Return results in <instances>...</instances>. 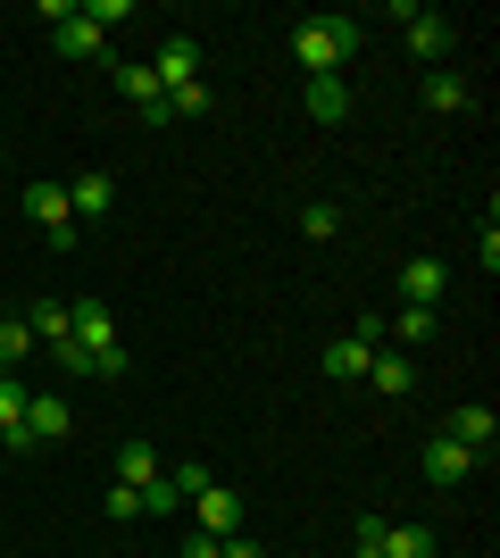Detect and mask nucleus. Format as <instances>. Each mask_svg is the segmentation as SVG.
<instances>
[{"label": "nucleus", "instance_id": "obj_1", "mask_svg": "<svg viewBox=\"0 0 500 558\" xmlns=\"http://www.w3.org/2000/svg\"><path fill=\"white\" fill-rule=\"evenodd\" d=\"M358 50V17H309V25H292V59L309 75H342V59Z\"/></svg>", "mask_w": 500, "mask_h": 558}, {"label": "nucleus", "instance_id": "obj_2", "mask_svg": "<svg viewBox=\"0 0 500 558\" xmlns=\"http://www.w3.org/2000/svg\"><path fill=\"white\" fill-rule=\"evenodd\" d=\"M401 25H408V59H417V68H451L459 25L442 17V9H401Z\"/></svg>", "mask_w": 500, "mask_h": 558}, {"label": "nucleus", "instance_id": "obj_3", "mask_svg": "<svg viewBox=\"0 0 500 558\" xmlns=\"http://www.w3.org/2000/svg\"><path fill=\"white\" fill-rule=\"evenodd\" d=\"M25 217L50 233V251H75V209H68V184H25Z\"/></svg>", "mask_w": 500, "mask_h": 558}, {"label": "nucleus", "instance_id": "obj_4", "mask_svg": "<svg viewBox=\"0 0 500 558\" xmlns=\"http://www.w3.org/2000/svg\"><path fill=\"white\" fill-rule=\"evenodd\" d=\"M68 342L84 350V359H100V350H125V342H118V317H109V301H68Z\"/></svg>", "mask_w": 500, "mask_h": 558}, {"label": "nucleus", "instance_id": "obj_5", "mask_svg": "<svg viewBox=\"0 0 500 558\" xmlns=\"http://www.w3.org/2000/svg\"><path fill=\"white\" fill-rule=\"evenodd\" d=\"M417 466H426V484H442V492H467V484H476V459H467V450H459L451 434H426Z\"/></svg>", "mask_w": 500, "mask_h": 558}, {"label": "nucleus", "instance_id": "obj_6", "mask_svg": "<svg viewBox=\"0 0 500 558\" xmlns=\"http://www.w3.org/2000/svg\"><path fill=\"white\" fill-rule=\"evenodd\" d=\"M118 93L134 100V109H143V125H150V134H159V125H175V117H167V84L150 75V59H125V68H118Z\"/></svg>", "mask_w": 500, "mask_h": 558}, {"label": "nucleus", "instance_id": "obj_7", "mask_svg": "<svg viewBox=\"0 0 500 558\" xmlns=\"http://www.w3.org/2000/svg\"><path fill=\"white\" fill-rule=\"evenodd\" d=\"M442 434H451V442L459 450H467V459H492V442H500V417H492V409H476V400H467V409H451V417H442Z\"/></svg>", "mask_w": 500, "mask_h": 558}, {"label": "nucleus", "instance_id": "obj_8", "mask_svg": "<svg viewBox=\"0 0 500 558\" xmlns=\"http://www.w3.org/2000/svg\"><path fill=\"white\" fill-rule=\"evenodd\" d=\"M192 534H242V492H225V484H209V492H192Z\"/></svg>", "mask_w": 500, "mask_h": 558}, {"label": "nucleus", "instance_id": "obj_9", "mask_svg": "<svg viewBox=\"0 0 500 558\" xmlns=\"http://www.w3.org/2000/svg\"><path fill=\"white\" fill-rule=\"evenodd\" d=\"M68 209H75V226H100V217L118 209V175H100V167H84L68 184Z\"/></svg>", "mask_w": 500, "mask_h": 558}, {"label": "nucleus", "instance_id": "obj_10", "mask_svg": "<svg viewBox=\"0 0 500 558\" xmlns=\"http://www.w3.org/2000/svg\"><path fill=\"white\" fill-rule=\"evenodd\" d=\"M50 50H59V59H109V34H100L84 9H68V17L50 25Z\"/></svg>", "mask_w": 500, "mask_h": 558}, {"label": "nucleus", "instance_id": "obj_11", "mask_svg": "<svg viewBox=\"0 0 500 558\" xmlns=\"http://www.w3.org/2000/svg\"><path fill=\"white\" fill-rule=\"evenodd\" d=\"M25 400H34V392H25L17 375H0V450H17V459H34L42 442L25 434Z\"/></svg>", "mask_w": 500, "mask_h": 558}, {"label": "nucleus", "instance_id": "obj_12", "mask_svg": "<svg viewBox=\"0 0 500 558\" xmlns=\"http://www.w3.org/2000/svg\"><path fill=\"white\" fill-rule=\"evenodd\" d=\"M150 75H159L167 93H175V84H200V43H192V34H167V43L150 50Z\"/></svg>", "mask_w": 500, "mask_h": 558}, {"label": "nucleus", "instance_id": "obj_13", "mask_svg": "<svg viewBox=\"0 0 500 558\" xmlns=\"http://www.w3.org/2000/svg\"><path fill=\"white\" fill-rule=\"evenodd\" d=\"M25 434H34V442H68V434H75L68 392H34V400H25Z\"/></svg>", "mask_w": 500, "mask_h": 558}, {"label": "nucleus", "instance_id": "obj_14", "mask_svg": "<svg viewBox=\"0 0 500 558\" xmlns=\"http://www.w3.org/2000/svg\"><path fill=\"white\" fill-rule=\"evenodd\" d=\"M417 100H426L434 117H459V109H467V100H476V84H467V75H459V68H426V84H417Z\"/></svg>", "mask_w": 500, "mask_h": 558}, {"label": "nucleus", "instance_id": "obj_15", "mask_svg": "<svg viewBox=\"0 0 500 558\" xmlns=\"http://www.w3.org/2000/svg\"><path fill=\"white\" fill-rule=\"evenodd\" d=\"M367 384H376L383 400H408V392H417V350H376Z\"/></svg>", "mask_w": 500, "mask_h": 558}, {"label": "nucleus", "instance_id": "obj_16", "mask_svg": "<svg viewBox=\"0 0 500 558\" xmlns=\"http://www.w3.org/2000/svg\"><path fill=\"white\" fill-rule=\"evenodd\" d=\"M442 283H451V267H442L434 251H417V258L401 267V292H408V308H434V301H442Z\"/></svg>", "mask_w": 500, "mask_h": 558}, {"label": "nucleus", "instance_id": "obj_17", "mask_svg": "<svg viewBox=\"0 0 500 558\" xmlns=\"http://www.w3.org/2000/svg\"><path fill=\"white\" fill-rule=\"evenodd\" d=\"M317 367H326L333 384H367V367H376V342L342 333V342H326V359H317Z\"/></svg>", "mask_w": 500, "mask_h": 558}, {"label": "nucleus", "instance_id": "obj_18", "mask_svg": "<svg viewBox=\"0 0 500 558\" xmlns=\"http://www.w3.org/2000/svg\"><path fill=\"white\" fill-rule=\"evenodd\" d=\"M159 475H167V459H159V450H150V442H118V484L150 492V484H159Z\"/></svg>", "mask_w": 500, "mask_h": 558}, {"label": "nucleus", "instance_id": "obj_19", "mask_svg": "<svg viewBox=\"0 0 500 558\" xmlns=\"http://www.w3.org/2000/svg\"><path fill=\"white\" fill-rule=\"evenodd\" d=\"M309 117L317 125H342V117H351V84H342V75H309Z\"/></svg>", "mask_w": 500, "mask_h": 558}, {"label": "nucleus", "instance_id": "obj_20", "mask_svg": "<svg viewBox=\"0 0 500 558\" xmlns=\"http://www.w3.org/2000/svg\"><path fill=\"white\" fill-rule=\"evenodd\" d=\"M25 359H42V342H34V326H25V317H0V375H17Z\"/></svg>", "mask_w": 500, "mask_h": 558}, {"label": "nucleus", "instance_id": "obj_21", "mask_svg": "<svg viewBox=\"0 0 500 558\" xmlns=\"http://www.w3.org/2000/svg\"><path fill=\"white\" fill-rule=\"evenodd\" d=\"M25 326H34V342H42V350H59V342H68V301H34Z\"/></svg>", "mask_w": 500, "mask_h": 558}, {"label": "nucleus", "instance_id": "obj_22", "mask_svg": "<svg viewBox=\"0 0 500 558\" xmlns=\"http://www.w3.org/2000/svg\"><path fill=\"white\" fill-rule=\"evenodd\" d=\"M217 109V84L209 75H200V84H175V93H167V117H209Z\"/></svg>", "mask_w": 500, "mask_h": 558}, {"label": "nucleus", "instance_id": "obj_23", "mask_svg": "<svg viewBox=\"0 0 500 558\" xmlns=\"http://www.w3.org/2000/svg\"><path fill=\"white\" fill-rule=\"evenodd\" d=\"M383 333H392L401 350H426V342H434V308H401V317H392Z\"/></svg>", "mask_w": 500, "mask_h": 558}, {"label": "nucleus", "instance_id": "obj_24", "mask_svg": "<svg viewBox=\"0 0 500 558\" xmlns=\"http://www.w3.org/2000/svg\"><path fill=\"white\" fill-rule=\"evenodd\" d=\"M383 558H434L426 525H383Z\"/></svg>", "mask_w": 500, "mask_h": 558}, {"label": "nucleus", "instance_id": "obj_25", "mask_svg": "<svg viewBox=\"0 0 500 558\" xmlns=\"http://www.w3.org/2000/svg\"><path fill=\"white\" fill-rule=\"evenodd\" d=\"M301 233H309V242H333V233H342V209H333V201H309V209H301Z\"/></svg>", "mask_w": 500, "mask_h": 558}, {"label": "nucleus", "instance_id": "obj_26", "mask_svg": "<svg viewBox=\"0 0 500 558\" xmlns=\"http://www.w3.org/2000/svg\"><path fill=\"white\" fill-rule=\"evenodd\" d=\"M351 558H383V517H358L351 525Z\"/></svg>", "mask_w": 500, "mask_h": 558}, {"label": "nucleus", "instance_id": "obj_27", "mask_svg": "<svg viewBox=\"0 0 500 558\" xmlns=\"http://www.w3.org/2000/svg\"><path fill=\"white\" fill-rule=\"evenodd\" d=\"M75 9H84V17H93L100 34H109V25H125V17H134V0H75Z\"/></svg>", "mask_w": 500, "mask_h": 558}, {"label": "nucleus", "instance_id": "obj_28", "mask_svg": "<svg viewBox=\"0 0 500 558\" xmlns=\"http://www.w3.org/2000/svg\"><path fill=\"white\" fill-rule=\"evenodd\" d=\"M167 484H175V492H184V500H192V492H209L217 475H209V466H200V459H184V466H167Z\"/></svg>", "mask_w": 500, "mask_h": 558}, {"label": "nucleus", "instance_id": "obj_29", "mask_svg": "<svg viewBox=\"0 0 500 558\" xmlns=\"http://www.w3.org/2000/svg\"><path fill=\"white\" fill-rule=\"evenodd\" d=\"M100 509L118 517V525H134V517H143V492H134V484H109V500H100Z\"/></svg>", "mask_w": 500, "mask_h": 558}, {"label": "nucleus", "instance_id": "obj_30", "mask_svg": "<svg viewBox=\"0 0 500 558\" xmlns=\"http://www.w3.org/2000/svg\"><path fill=\"white\" fill-rule=\"evenodd\" d=\"M143 509H150V517H175V509H184V492H175V484H167V475H159V484L143 492Z\"/></svg>", "mask_w": 500, "mask_h": 558}, {"label": "nucleus", "instance_id": "obj_31", "mask_svg": "<svg viewBox=\"0 0 500 558\" xmlns=\"http://www.w3.org/2000/svg\"><path fill=\"white\" fill-rule=\"evenodd\" d=\"M217 558H267V550H259V534L242 525V534H225V542H217Z\"/></svg>", "mask_w": 500, "mask_h": 558}, {"label": "nucleus", "instance_id": "obj_32", "mask_svg": "<svg viewBox=\"0 0 500 558\" xmlns=\"http://www.w3.org/2000/svg\"><path fill=\"white\" fill-rule=\"evenodd\" d=\"M476 258H484V276H492V267H500V226H492V217H484V226H476Z\"/></svg>", "mask_w": 500, "mask_h": 558}]
</instances>
